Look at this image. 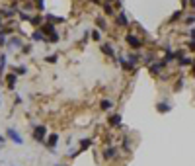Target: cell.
<instances>
[{"label":"cell","instance_id":"1","mask_svg":"<svg viewBox=\"0 0 195 166\" xmlns=\"http://www.w3.org/2000/svg\"><path fill=\"white\" fill-rule=\"evenodd\" d=\"M125 41H127V45H129V47H133V49H141V47H143V41L136 37L135 33H127Z\"/></svg>","mask_w":195,"mask_h":166},{"label":"cell","instance_id":"2","mask_svg":"<svg viewBox=\"0 0 195 166\" xmlns=\"http://www.w3.org/2000/svg\"><path fill=\"white\" fill-rule=\"evenodd\" d=\"M45 127H43V125H39V127H35L33 129V139L35 141H45Z\"/></svg>","mask_w":195,"mask_h":166},{"label":"cell","instance_id":"3","mask_svg":"<svg viewBox=\"0 0 195 166\" xmlns=\"http://www.w3.org/2000/svg\"><path fill=\"white\" fill-rule=\"evenodd\" d=\"M166 64H168V63H166V61H160V63H156V64H152V67H150V74H154V76H158V74H160V70H162L164 69V67H166Z\"/></svg>","mask_w":195,"mask_h":166},{"label":"cell","instance_id":"4","mask_svg":"<svg viewBox=\"0 0 195 166\" xmlns=\"http://www.w3.org/2000/svg\"><path fill=\"white\" fill-rule=\"evenodd\" d=\"M170 109H172V104L170 102H160L156 106V111H158V113H168Z\"/></svg>","mask_w":195,"mask_h":166},{"label":"cell","instance_id":"5","mask_svg":"<svg viewBox=\"0 0 195 166\" xmlns=\"http://www.w3.org/2000/svg\"><path fill=\"white\" fill-rule=\"evenodd\" d=\"M117 59H119V63H121V67H123L125 70H133V72H136V67H135L133 63H129V61H125L123 57H117Z\"/></svg>","mask_w":195,"mask_h":166},{"label":"cell","instance_id":"6","mask_svg":"<svg viewBox=\"0 0 195 166\" xmlns=\"http://www.w3.org/2000/svg\"><path fill=\"white\" fill-rule=\"evenodd\" d=\"M115 24H117L119 27H127V26H129V22H127V18H125L123 12L119 14V16H115Z\"/></svg>","mask_w":195,"mask_h":166},{"label":"cell","instance_id":"7","mask_svg":"<svg viewBox=\"0 0 195 166\" xmlns=\"http://www.w3.org/2000/svg\"><path fill=\"white\" fill-rule=\"evenodd\" d=\"M39 32H43L47 35V37H49V35H51V33H55V27L51 26V24H43V26L39 27Z\"/></svg>","mask_w":195,"mask_h":166},{"label":"cell","instance_id":"8","mask_svg":"<svg viewBox=\"0 0 195 166\" xmlns=\"http://www.w3.org/2000/svg\"><path fill=\"white\" fill-rule=\"evenodd\" d=\"M8 137H10V139H12L16 145H22V139H20V135L16 133L14 129H8Z\"/></svg>","mask_w":195,"mask_h":166},{"label":"cell","instance_id":"9","mask_svg":"<svg viewBox=\"0 0 195 166\" xmlns=\"http://www.w3.org/2000/svg\"><path fill=\"white\" fill-rule=\"evenodd\" d=\"M6 84H8V88L14 90V84H16V72H10L6 76Z\"/></svg>","mask_w":195,"mask_h":166},{"label":"cell","instance_id":"10","mask_svg":"<svg viewBox=\"0 0 195 166\" xmlns=\"http://www.w3.org/2000/svg\"><path fill=\"white\" fill-rule=\"evenodd\" d=\"M57 143H58V135H55V133H53V135H49V139H47V147H49V148H53L55 145H57Z\"/></svg>","mask_w":195,"mask_h":166},{"label":"cell","instance_id":"11","mask_svg":"<svg viewBox=\"0 0 195 166\" xmlns=\"http://www.w3.org/2000/svg\"><path fill=\"white\" fill-rule=\"evenodd\" d=\"M115 154H117V148L109 147V148H105V151H104V158H107V160H109V158H113Z\"/></svg>","mask_w":195,"mask_h":166},{"label":"cell","instance_id":"12","mask_svg":"<svg viewBox=\"0 0 195 166\" xmlns=\"http://www.w3.org/2000/svg\"><path fill=\"white\" fill-rule=\"evenodd\" d=\"M119 123H121V115H119V113H113L109 117V125H111V127H115V125H119Z\"/></svg>","mask_w":195,"mask_h":166},{"label":"cell","instance_id":"13","mask_svg":"<svg viewBox=\"0 0 195 166\" xmlns=\"http://www.w3.org/2000/svg\"><path fill=\"white\" fill-rule=\"evenodd\" d=\"M102 53H105L107 57H113V47H111L109 43H104L102 45Z\"/></svg>","mask_w":195,"mask_h":166},{"label":"cell","instance_id":"14","mask_svg":"<svg viewBox=\"0 0 195 166\" xmlns=\"http://www.w3.org/2000/svg\"><path fill=\"white\" fill-rule=\"evenodd\" d=\"M102 6H104V12H105V16H113V14H115V10H113V6H111L109 2H104Z\"/></svg>","mask_w":195,"mask_h":166},{"label":"cell","instance_id":"15","mask_svg":"<svg viewBox=\"0 0 195 166\" xmlns=\"http://www.w3.org/2000/svg\"><path fill=\"white\" fill-rule=\"evenodd\" d=\"M178 63H180V67H189V64H193V59H189V57H180V59H178Z\"/></svg>","mask_w":195,"mask_h":166},{"label":"cell","instance_id":"16","mask_svg":"<svg viewBox=\"0 0 195 166\" xmlns=\"http://www.w3.org/2000/svg\"><path fill=\"white\" fill-rule=\"evenodd\" d=\"M100 108L104 109V111H107V109L113 108V102H111V100H102V102H100Z\"/></svg>","mask_w":195,"mask_h":166},{"label":"cell","instance_id":"17","mask_svg":"<svg viewBox=\"0 0 195 166\" xmlns=\"http://www.w3.org/2000/svg\"><path fill=\"white\" fill-rule=\"evenodd\" d=\"M35 41H47V37H45V33L43 32H33V35H31Z\"/></svg>","mask_w":195,"mask_h":166},{"label":"cell","instance_id":"18","mask_svg":"<svg viewBox=\"0 0 195 166\" xmlns=\"http://www.w3.org/2000/svg\"><path fill=\"white\" fill-rule=\"evenodd\" d=\"M96 26L100 27L102 32H105V29H107V24H105V20H104V18H98V20H96Z\"/></svg>","mask_w":195,"mask_h":166},{"label":"cell","instance_id":"19","mask_svg":"<svg viewBox=\"0 0 195 166\" xmlns=\"http://www.w3.org/2000/svg\"><path fill=\"white\" fill-rule=\"evenodd\" d=\"M182 16H183V10H178V12H174V14H172V18H170V24H174L176 20H180Z\"/></svg>","mask_w":195,"mask_h":166},{"label":"cell","instance_id":"20","mask_svg":"<svg viewBox=\"0 0 195 166\" xmlns=\"http://www.w3.org/2000/svg\"><path fill=\"white\" fill-rule=\"evenodd\" d=\"M139 61H141V55H139V53H131V55H129V63L136 64Z\"/></svg>","mask_w":195,"mask_h":166},{"label":"cell","instance_id":"21","mask_svg":"<svg viewBox=\"0 0 195 166\" xmlns=\"http://www.w3.org/2000/svg\"><path fill=\"white\" fill-rule=\"evenodd\" d=\"M90 145H92V141H90V139H82V141H80V151H86V148L90 147Z\"/></svg>","mask_w":195,"mask_h":166},{"label":"cell","instance_id":"22","mask_svg":"<svg viewBox=\"0 0 195 166\" xmlns=\"http://www.w3.org/2000/svg\"><path fill=\"white\" fill-rule=\"evenodd\" d=\"M143 61H144V64H152V63H154V55H152V53L144 55V57H143Z\"/></svg>","mask_w":195,"mask_h":166},{"label":"cell","instance_id":"23","mask_svg":"<svg viewBox=\"0 0 195 166\" xmlns=\"http://www.w3.org/2000/svg\"><path fill=\"white\" fill-rule=\"evenodd\" d=\"M57 41H58V33H57V32L51 33V35L47 37V43H57Z\"/></svg>","mask_w":195,"mask_h":166},{"label":"cell","instance_id":"24","mask_svg":"<svg viewBox=\"0 0 195 166\" xmlns=\"http://www.w3.org/2000/svg\"><path fill=\"white\" fill-rule=\"evenodd\" d=\"M47 20H49V22H57V24H63V22H65L63 18H55L53 14H47Z\"/></svg>","mask_w":195,"mask_h":166},{"label":"cell","instance_id":"25","mask_svg":"<svg viewBox=\"0 0 195 166\" xmlns=\"http://www.w3.org/2000/svg\"><path fill=\"white\" fill-rule=\"evenodd\" d=\"M182 88H183V80H182V78H180V80H178V82L174 84V92H180V90H182Z\"/></svg>","mask_w":195,"mask_h":166},{"label":"cell","instance_id":"26","mask_svg":"<svg viewBox=\"0 0 195 166\" xmlns=\"http://www.w3.org/2000/svg\"><path fill=\"white\" fill-rule=\"evenodd\" d=\"M45 61H47V63H57V61H58V55H47Z\"/></svg>","mask_w":195,"mask_h":166},{"label":"cell","instance_id":"27","mask_svg":"<svg viewBox=\"0 0 195 166\" xmlns=\"http://www.w3.org/2000/svg\"><path fill=\"white\" fill-rule=\"evenodd\" d=\"M14 70H16V74H26V72H27L26 67H18V69H14Z\"/></svg>","mask_w":195,"mask_h":166},{"label":"cell","instance_id":"28","mask_svg":"<svg viewBox=\"0 0 195 166\" xmlns=\"http://www.w3.org/2000/svg\"><path fill=\"white\" fill-rule=\"evenodd\" d=\"M100 37H102L100 32H92V39H94V41H100Z\"/></svg>","mask_w":195,"mask_h":166},{"label":"cell","instance_id":"29","mask_svg":"<svg viewBox=\"0 0 195 166\" xmlns=\"http://www.w3.org/2000/svg\"><path fill=\"white\" fill-rule=\"evenodd\" d=\"M195 22V16H187V18H185V24H193Z\"/></svg>","mask_w":195,"mask_h":166},{"label":"cell","instance_id":"30","mask_svg":"<svg viewBox=\"0 0 195 166\" xmlns=\"http://www.w3.org/2000/svg\"><path fill=\"white\" fill-rule=\"evenodd\" d=\"M187 47L191 49V51H195V39H193V41H189V43H187Z\"/></svg>","mask_w":195,"mask_h":166},{"label":"cell","instance_id":"31","mask_svg":"<svg viewBox=\"0 0 195 166\" xmlns=\"http://www.w3.org/2000/svg\"><path fill=\"white\" fill-rule=\"evenodd\" d=\"M31 22H33V24H35V26H39V24H41V18H33Z\"/></svg>","mask_w":195,"mask_h":166},{"label":"cell","instance_id":"32","mask_svg":"<svg viewBox=\"0 0 195 166\" xmlns=\"http://www.w3.org/2000/svg\"><path fill=\"white\" fill-rule=\"evenodd\" d=\"M191 76L195 78V64H191Z\"/></svg>","mask_w":195,"mask_h":166},{"label":"cell","instance_id":"33","mask_svg":"<svg viewBox=\"0 0 195 166\" xmlns=\"http://www.w3.org/2000/svg\"><path fill=\"white\" fill-rule=\"evenodd\" d=\"M92 4H102V0H90Z\"/></svg>","mask_w":195,"mask_h":166},{"label":"cell","instance_id":"34","mask_svg":"<svg viewBox=\"0 0 195 166\" xmlns=\"http://www.w3.org/2000/svg\"><path fill=\"white\" fill-rule=\"evenodd\" d=\"M191 37H193V39H195V29H191Z\"/></svg>","mask_w":195,"mask_h":166},{"label":"cell","instance_id":"35","mask_svg":"<svg viewBox=\"0 0 195 166\" xmlns=\"http://www.w3.org/2000/svg\"><path fill=\"white\" fill-rule=\"evenodd\" d=\"M2 141H4V137H0V143H2Z\"/></svg>","mask_w":195,"mask_h":166},{"label":"cell","instance_id":"36","mask_svg":"<svg viewBox=\"0 0 195 166\" xmlns=\"http://www.w3.org/2000/svg\"><path fill=\"white\" fill-rule=\"evenodd\" d=\"M193 64H195V57H193Z\"/></svg>","mask_w":195,"mask_h":166},{"label":"cell","instance_id":"37","mask_svg":"<svg viewBox=\"0 0 195 166\" xmlns=\"http://www.w3.org/2000/svg\"><path fill=\"white\" fill-rule=\"evenodd\" d=\"M107 2H113V0H107Z\"/></svg>","mask_w":195,"mask_h":166},{"label":"cell","instance_id":"38","mask_svg":"<svg viewBox=\"0 0 195 166\" xmlns=\"http://www.w3.org/2000/svg\"><path fill=\"white\" fill-rule=\"evenodd\" d=\"M0 24H2V20H0Z\"/></svg>","mask_w":195,"mask_h":166}]
</instances>
